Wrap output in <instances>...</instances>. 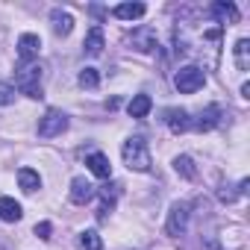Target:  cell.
Instances as JSON below:
<instances>
[{"label":"cell","instance_id":"cell-1","mask_svg":"<svg viewBox=\"0 0 250 250\" xmlns=\"http://www.w3.org/2000/svg\"><path fill=\"white\" fill-rule=\"evenodd\" d=\"M121 156H124V165H127L130 171H139V174L150 171V150H147V142L142 136H133V139L124 142Z\"/></svg>","mask_w":250,"mask_h":250},{"label":"cell","instance_id":"cell-2","mask_svg":"<svg viewBox=\"0 0 250 250\" xmlns=\"http://www.w3.org/2000/svg\"><path fill=\"white\" fill-rule=\"evenodd\" d=\"M42 77H44V68H42V65H36V62H30V65H21V68H18L15 85H18V91H21V94H27V97H33V100H39V97H44V94H42Z\"/></svg>","mask_w":250,"mask_h":250},{"label":"cell","instance_id":"cell-3","mask_svg":"<svg viewBox=\"0 0 250 250\" xmlns=\"http://www.w3.org/2000/svg\"><path fill=\"white\" fill-rule=\"evenodd\" d=\"M203 83H206V74H203V68H197V65H183V68L174 74V85H177L180 94H194V91L203 88Z\"/></svg>","mask_w":250,"mask_h":250},{"label":"cell","instance_id":"cell-4","mask_svg":"<svg viewBox=\"0 0 250 250\" xmlns=\"http://www.w3.org/2000/svg\"><path fill=\"white\" fill-rule=\"evenodd\" d=\"M68 130V115L59 112V109H47L44 118L39 121V136L42 139H53V136H62Z\"/></svg>","mask_w":250,"mask_h":250},{"label":"cell","instance_id":"cell-5","mask_svg":"<svg viewBox=\"0 0 250 250\" xmlns=\"http://www.w3.org/2000/svg\"><path fill=\"white\" fill-rule=\"evenodd\" d=\"M188 203H174L171 206V212H168V224H165V229H168V235H183L186 232V227H188Z\"/></svg>","mask_w":250,"mask_h":250},{"label":"cell","instance_id":"cell-6","mask_svg":"<svg viewBox=\"0 0 250 250\" xmlns=\"http://www.w3.org/2000/svg\"><path fill=\"white\" fill-rule=\"evenodd\" d=\"M130 44H133V50H139V53H153V50L159 47L156 30H153V27H139V30H133Z\"/></svg>","mask_w":250,"mask_h":250},{"label":"cell","instance_id":"cell-7","mask_svg":"<svg viewBox=\"0 0 250 250\" xmlns=\"http://www.w3.org/2000/svg\"><path fill=\"white\" fill-rule=\"evenodd\" d=\"M39 50H42V39H39V36L24 33V36L18 39V62H21V65H30V62L39 56Z\"/></svg>","mask_w":250,"mask_h":250},{"label":"cell","instance_id":"cell-8","mask_svg":"<svg viewBox=\"0 0 250 250\" xmlns=\"http://www.w3.org/2000/svg\"><path fill=\"white\" fill-rule=\"evenodd\" d=\"M218 121H221V106H206V109H200V115H197V121H191V127L194 130H200V133H209V130H215L218 127Z\"/></svg>","mask_w":250,"mask_h":250},{"label":"cell","instance_id":"cell-9","mask_svg":"<svg viewBox=\"0 0 250 250\" xmlns=\"http://www.w3.org/2000/svg\"><path fill=\"white\" fill-rule=\"evenodd\" d=\"M91 197H94V186H91L85 177H74V180H71V200H74L77 206H85Z\"/></svg>","mask_w":250,"mask_h":250},{"label":"cell","instance_id":"cell-10","mask_svg":"<svg viewBox=\"0 0 250 250\" xmlns=\"http://www.w3.org/2000/svg\"><path fill=\"white\" fill-rule=\"evenodd\" d=\"M165 124H168L171 133H186V130L191 127L186 109H165Z\"/></svg>","mask_w":250,"mask_h":250},{"label":"cell","instance_id":"cell-11","mask_svg":"<svg viewBox=\"0 0 250 250\" xmlns=\"http://www.w3.org/2000/svg\"><path fill=\"white\" fill-rule=\"evenodd\" d=\"M85 165H88V171L94 174V177H100V180H109L112 177V165H109V159L103 156V153H88L85 156Z\"/></svg>","mask_w":250,"mask_h":250},{"label":"cell","instance_id":"cell-12","mask_svg":"<svg viewBox=\"0 0 250 250\" xmlns=\"http://www.w3.org/2000/svg\"><path fill=\"white\" fill-rule=\"evenodd\" d=\"M50 24H53V33H56V36H71V30H74V15L65 12V9H53V12H50Z\"/></svg>","mask_w":250,"mask_h":250},{"label":"cell","instance_id":"cell-13","mask_svg":"<svg viewBox=\"0 0 250 250\" xmlns=\"http://www.w3.org/2000/svg\"><path fill=\"white\" fill-rule=\"evenodd\" d=\"M118 188L121 186H103V191H100V209H97V221H106V212H112V206H115V200H118Z\"/></svg>","mask_w":250,"mask_h":250},{"label":"cell","instance_id":"cell-14","mask_svg":"<svg viewBox=\"0 0 250 250\" xmlns=\"http://www.w3.org/2000/svg\"><path fill=\"white\" fill-rule=\"evenodd\" d=\"M21 215H24L21 203H15L12 197H0V221L15 224V221H21Z\"/></svg>","mask_w":250,"mask_h":250},{"label":"cell","instance_id":"cell-15","mask_svg":"<svg viewBox=\"0 0 250 250\" xmlns=\"http://www.w3.org/2000/svg\"><path fill=\"white\" fill-rule=\"evenodd\" d=\"M115 12V18H121V21H139V18H145V3H121V6H115L112 9Z\"/></svg>","mask_w":250,"mask_h":250},{"label":"cell","instance_id":"cell-16","mask_svg":"<svg viewBox=\"0 0 250 250\" xmlns=\"http://www.w3.org/2000/svg\"><path fill=\"white\" fill-rule=\"evenodd\" d=\"M232 59H235V68L244 74V71H250V42L247 39H238L235 42V47H232Z\"/></svg>","mask_w":250,"mask_h":250},{"label":"cell","instance_id":"cell-17","mask_svg":"<svg viewBox=\"0 0 250 250\" xmlns=\"http://www.w3.org/2000/svg\"><path fill=\"white\" fill-rule=\"evenodd\" d=\"M150 109H153V100H150L147 94H136V97L130 100V106H127L130 118H147Z\"/></svg>","mask_w":250,"mask_h":250},{"label":"cell","instance_id":"cell-18","mask_svg":"<svg viewBox=\"0 0 250 250\" xmlns=\"http://www.w3.org/2000/svg\"><path fill=\"white\" fill-rule=\"evenodd\" d=\"M18 186H21L27 194H33V191L42 188V177H39L33 168H21V171H18Z\"/></svg>","mask_w":250,"mask_h":250},{"label":"cell","instance_id":"cell-19","mask_svg":"<svg viewBox=\"0 0 250 250\" xmlns=\"http://www.w3.org/2000/svg\"><path fill=\"white\" fill-rule=\"evenodd\" d=\"M212 15H215L221 24H238V9H235L232 3H224V0L212 6Z\"/></svg>","mask_w":250,"mask_h":250},{"label":"cell","instance_id":"cell-20","mask_svg":"<svg viewBox=\"0 0 250 250\" xmlns=\"http://www.w3.org/2000/svg\"><path fill=\"white\" fill-rule=\"evenodd\" d=\"M83 47H85L88 56H100V53H103V30H100V27H91Z\"/></svg>","mask_w":250,"mask_h":250},{"label":"cell","instance_id":"cell-21","mask_svg":"<svg viewBox=\"0 0 250 250\" xmlns=\"http://www.w3.org/2000/svg\"><path fill=\"white\" fill-rule=\"evenodd\" d=\"M77 247L80 250H103V241H100V235L94 229H83L80 238H77Z\"/></svg>","mask_w":250,"mask_h":250},{"label":"cell","instance_id":"cell-22","mask_svg":"<svg viewBox=\"0 0 250 250\" xmlns=\"http://www.w3.org/2000/svg\"><path fill=\"white\" fill-rule=\"evenodd\" d=\"M174 171H177L180 177H186V180H197V168H194L191 156H177V159H174Z\"/></svg>","mask_w":250,"mask_h":250},{"label":"cell","instance_id":"cell-23","mask_svg":"<svg viewBox=\"0 0 250 250\" xmlns=\"http://www.w3.org/2000/svg\"><path fill=\"white\" fill-rule=\"evenodd\" d=\"M241 194H247V180H241V183H238V188H235V191H232V188H229V186H224V188H221V191H218V197H221V200H224V203H232V200H235V197H241Z\"/></svg>","mask_w":250,"mask_h":250},{"label":"cell","instance_id":"cell-24","mask_svg":"<svg viewBox=\"0 0 250 250\" xmlns=\"http://www.w3.org/2000/svg\"><path fill=\"white\" fill-rule=\"evenodd\" d=\"M80 85H83V88H97V85H100V77H97V71H94V68H85V71H80Z\"/></svg>","mask_w":250,"mask_h":250},{"label":"cell","instance_id":"cell-25","mask_svg":"<svg viewBox=\"0 0 250 250\" xmlns=\"http://www.w3.org/2000/svg\"><path fill=\"white\" fill-rule=\"evenodd\" d=\"M9 103H15V88L0 83V106H9Z\"/></svg>","mask_w":250,"mask_h":250},{"label":"cell","instance_id":"cell-26","mask_svg":"<svg viewBox=\"0 0 250 250\" xmlns=\"http://www.w3.org/2000/svg\"><path fill=\"white\" fill-rule=\"evenodd\" d=\"M50 229H53V227H50L47 221H42V224H36V235H39V238H44V241L50 238Z\"/></svg>","mask_w":250,"mask_h":250}]
</instances>
